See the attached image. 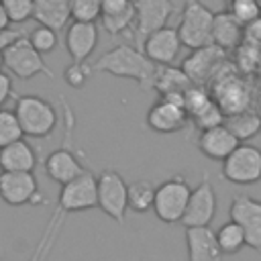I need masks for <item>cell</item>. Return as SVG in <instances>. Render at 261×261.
Masks as SVG:
<instances>
[{
  "label": "cell",
  "mask_w": 261,
  "mask_h": 261,
  "mask_svg": "<svg viewBox=\"0 0 261 261\" xmlns=\"http://www.w3.org/2000/svg\"><path fill=\"white\" fill-rule=\"evenodd\" d=\"M243 41H245V27L228 10L214 12L210 43L222 51H230V49H239Z\"/></svg>",
  "instance_id": "obj_21"
},
{
  "label": "cell",
  "mask_w": 261,
  "mask_h": 261,
  "mask_svg": "<svg viewBox=\"0 0 261 261\" xmlns=\"http://www.w3.org/2000/svg\"><path fill=\"white\" fill-rule=\"evenodd\" d=\"M12 92H14V88H12L10 73H6V71L0 69V108H4V104L10 100Z\"/></svg>",
  "instance_id": "obj_36"
},
{
  "label": "cell",
  "mask_w": 261,
  "mask_h": 261,
  "mask_svg": "<svg viewBox=\"0 0 261 261\" xmlns=\"http://www.w3.org/2000/svg\"><path fill=\"white\" fill-rule=\"evenodd\" d=\"M179 24L175 27L181 47L194 51L210 43V31L214 20V10L202 0H184L179 12Z\"/></svg>",
  "instance_id": "obj_4"
},
{
  "label": "cell",
  "mask_w": 261,
  "mask_h": 261,
  "mask_svg": "<svg viewBox=\"0 0 261 261\" xmlns=\"http://www.w3.org/2000/svg\"><path fill=\"white\" fill-rule=\"evenodd\" d=\"M39 155L24 137L0 147V171H35Z\"/></svg>",
  "instance_id": "obj_22"
},
{
  "label": "cell",
  "mask_w": 261,
  "mask_h": 261,
  "mask_svg": "<svg viewBox=\"0 0 261 261\" xmlns=\"http://www.w3.org/2000/svg\"><path fill=\"white\" fill-rule=\"evenodd\" d=\"M0 69H2V51H0Z\"/></svg>",
  "instance_id": "obj_39"
},
{
  "label": "cell",
  "mask_w": 261,
  "mask_h": 261,
  "mask_svg": "<svg viewBox=\"0 0 261 261\" xmlns=\"http://www.w3.org/2000/svg\"><path fill=\"white\" fill-rule=\"evenodd\" d=\"M27 39H29V43L33 45V49L39 51L41 55L53 53V51L57 49V45H59L57 31H53V29H49V27H43V24L35 27Z\"/></svg>",
  "instance_id": "obj_29"
},
{
  "label": "cell",
  "mask_w": 261,
  "mask_h": 261,
  "mask_svg": "<svg viewBox=\"0 0 261 261\" xmlns=\"http://www.w3.org/2000/svg\"><path fill=\"white\" fill-rule=\"evenodd\" d=\"M8 27H10V20H8V16H6L2 4H0V31H6Z\"/></svg>",
  "instance_id": "obj_38"
},
{
  "label": "cell",
  "mask_w": 261,
  "mask_h": 261,
  "mask_svg": "<svg viewBox=\"0 0 261 261\" xmlns=\"http://www.w3.org/2000/svg\"><path fill=\"white\" fill-rule=\"evenodd\" d=\"M22 128L18 124V118L14 110L0 108V147H6L8 143H14L22 139Z\"/></svg>",
  "instance_id": "obj_32"
},
{
  "label": "cell",
  "mask_w": 261,
  "mask_h": 261,
  "mask_svg": "<svg viewBox=\"0 0 261 261\" xmlns=\"http://www.w3.org/2000/svg\"><path fill=\"white\" fill-rule=\"evenodd\" d=\"M196 143H198L200 153L208 159H214V161H222L239 145L237 137L222 122L208 126V128H202Z\"/></svg>",
  "instance_id": "obj_20"
},
{
  "label": "cell",
  "mask_w": 261,
  "mask_h": 261,
  "mask_svg": "<svg viewBox=\"0 0 261 261\" xmlns=\"http://www.w3.org/2000/svg\"><path fill=\"white\" fill-rule=\"evenodd\" d=\"M98 20H100L102 29H104L110 37L126 35V33L133 31V24H135V6L128 4L126 8L116 10V12H102Z\"/></svg>",
  "instance_id": "obj_28"
},
{
  "label": "cell",
  "mask_w": 261,
  "mask_h": 261,
  "mask_svg": "<svg viewBox=\"0 0 261 261\" xmlns=\"http://www.w3.org/2000/svg\"><path fill=\"white\" fill-rule=\"evenodd\" d=\"M257 4H259V6H261V0H257Z\"/></svg>",
  "instance_id": "obj_40"
},
{
  "label": "cell",
  "mask_w": 261,
  "mask_h": 261,
  "mask_svg": "<svg viewBox=\"0 0 261 261\" xmlns=\"http://www.w3.org/2000/svg\"><path fill=\"white\" fill-rule=\"evenodd\" d=\"M92 208H96V173L86 169L82 175H77L75 179L61 186L55 212L51 214L47 228H45L31 261H45L47 259V255L51 253L53 243H55V239H57V234H59V230H61V226L69 214L92 210Z\"/></svg>",
  "instance_id": "obj_1"
},
{
  "label": "cell",
  "mask_w": 261,
  "mask_h": 261,
  "mask_svg": "<svg viewBox=\"0 0 261 261\" xmlns=\"http://www.w3.org/2000/svg\"><path fill=\"white\" fill-rule=\"evenodd\" d=\"M96 208L118 224L126 220V179L116 169H102L96 175Z\"/></svg>",
  "instance_id": "obj_7"
},
{
  "label": "cell",
  "mask_w": 261,
  "mask_h": 261,
  "mask_svg": "<svg viewBox=\"0 0 261 261\" xmlns=\"http://www.w3.org/2000/svg\"><path fill=\"white\" fill-rule=\"evenodd\" d=\"M224 57H226V51L218 49L216 45H206V47L194 49L184 59L181 71L188 75V80L192 84L202 86V84L214 80V75L220 71V67L224 63Z\"/></svg>",
  "instance_id": "obj_14"
},
{
  "label": "cell",
  "mask_w": 261,
  "mask_h": 261,
  "mask_svg": "<svg viewBox=\"0 0 261 261\" xmlns=\"http://www.w3.org/2000/svg\"><path fill=\"white\" fill-rule=\"evenodd\" d=\"M100 35L96 22H77L73 20L65 29V49L75 63H86L88 57L98 47Z\"/></svg>",
  "instance_id": "obj_18"
},
{
  "label": "cell",
  "mask_w": 261,
  "mask_h": 261,
  "mask_svg": "<svg viewBox=\"0 0 261 261\" xmlns=\"http://www.w3.org/2000/svg\"><path fill=\"white\" fill-rule=\"evenodd\" d=\"M90 75H92V69H90V65H86V63H75V61H71V63L63 69V80H65V84H67L69 88H73V90L84 88L86 82L90 80Z\"/></svg>",
  "instance_id": "obj_35"
},
{
  "label": "cell",
  "mask_w": 261,
  "mask_h": 261,
  "mask_svg": "<svg viewBox=\"0 0 261 261\" xmlns=\"http://www.w3.org/2000/svg\"><path fill=\"white\" fill-rule=\"evenodd\" d=\"M190 118H192V122L202 130V128L220 124V122L224 120V114H222V110L218 108V104L210 98V100H206L200 108H196V110L190 114Z\"/></svg>",
  "instance_id": "obj_30"
},
{
  "label": "cell",
  "mask_w": 261,
  "mask_h": 261,
  "mask_svg": "<svg viewBox=\"0 0 261 261\" xmlns=\"http://www.w3.org/2000/svg\"><path fill=\"white\" fill-rule=\"evenodd\" d=\"M155 186L147 179H135L126 184V208L135 214H145L153 208Z\"/></svg>",
  "instance_id": "obj_26"
},
{
  "label": "cell",
  "mask_w": 261,
  "mask_h": 261,
  "mask_svg": "<svg viewBox=\"0 0 261 261\" xmlns=\"http://www.w3.org/2000/svg\"><path fill=\"white\" fill-rule=\"evenodd\" d=\"M14 114L22 128V135L33 137V139L49 137L59 122L57 108L49 100H45L37 94L18 96L16 104H14Z\"/></svg>",
  "instance_id": "obj_3"
},
{
  "label": "cell",
  "mask_w": 261,
  "mask_h": 261,
  "mask_svg": "<svg viewBox=\"0 0 261 261\" xmlns=\"http://www.w3.org/2000/svg\"><path fill=\"white\" fill-rule=\"evenodd\" d=\"M192 86L181 67L173 65H157L151 90H157L161 96H184V92Z\"/></svg>",
  "instance_id": "obj_24"
},
{
  "label": "cell",
  "mask_w": 261,
  "mask_h": 261,
  "mask_svg": "<svg viewBox=\"0 0 261 261\" xmlns=\"http://www.w3.org/2000/svg\"><path fill=\"white\" fill-rule=\"evenodd\" d=\"M226 6H228L226 10H228L243 27L251 24L253 20H257V18L261 16V6L257 4V0H228Z\"/></svg>",
  "instance_id": "obj_33"
},
{
  "label": "cell",
  "mask_w": 261,
  "mask_h": 261,
  "mask_svg": "<svg viewBox=\"0 0 261 261\" xmlns=\"http://www.w3.org/2000/svg\"><path fill=\"white\" fill-rule=\"evenodd\" d=\"M186 249L188 261H222L224 257L210 226H188Z\"/></svg>",
  "instance_id": "obj_19"
},
{
  "label": "cell",
  "mask_w": 261,
  "mask_h": 261,
  "mask_svg": "<svg viewBox=\"0 0 261 261\" xmlns=\"http://www.w3.org/2000/svg\"><path fill=\"white\" fill-rule=\"evenodd\" d=\"M214 237H216V243H218L222 255H237L241 249L247 247V239H245L243 228L230 218L224 224H220V228L214 230Z\"/></svg>",
  "instance_id": "obj_27"
},
{
  "label": "cell",
  "mask_w": 261,
  "mask_h": 261,
  "mask_svg": "<svg viewBox=\"0 0 261 261\" xmlns=\"http://www.w3.org/2000/svg\"><path fill=\"white\" fill-rule=\"evenodd\" d=\"M222 124L237 137L239 143H247L249 139H253L259 130H261V118L257 110L245 108L241 112H232V114H224Z\"/></svg>",
  "instance_id": "obj_25"
},
{
  "label": "cell",
  "mask_w": 261,
  "mask_h": 261,
  "mask_svg": "<svg viewBox=\"0 0 261 261\" xmlns=\"http://www.w3.org/2000/svg\"><path fill=\"white\" fill-rule=\"evenodd\" d=\"M43 167H45V173L49 179H53L55 184L63 186L71 179H75L77 175H82L86 171V165L82 163V159L77 157V153L67 145L63 143L59 149L51 151L45 161H43Z\"/></svg>",
  "instance_id": "obj_17"
},
{
  "label": "cell",
  "mask_w": 261,
  "mask_h": 261,
  "mask_svg": "<svg viewBox=\"0 0 261 261\" xmlns=\"http://www.w3.org/2000/svg\"><path fill=\"white\" fill-rule=\"evenodd\" d=\"M133 6H135V24L130 37L137 49H141L143 41L153 31L167 27L169 18L177 10L173 0H133Z\"/></svg>",
  "instance_id": "obj_9"
},
{
  "label": "cell",
  "mask_w": 261,
  "mask_h": 261,
  "mask_svg": "<svg viewBox=\"0 0 261 261\" xmlns=\"http://www.w3.org/2000/svg\"><path fill=\"white\" fill-rule=\"evenodd\" d=\"M92 73H108L114 77H124L137 82L143 90H151L153 77L157 71V65L151 63L141 49L135 45H114L106 53H102L92 65Z\"/></svg>",
  "instance_id": "obj_2"
},
{
  "label": "cell",
  "mask_w": 261,
  "mask_h": 261,
  "mask_svg": "<svg viewBox=\"0 0 261 261\" xmlns=\"http://www.w3.org/2000/svg\"><path fill=\"white\" fill-rule=\"evenodd\" d=\"M143 55L155 65H173L179 57L181 43L173 27H161L153 31L141 45Z\"/></svg>",
  "instance_id": "obj_16"
},
{
  "label": "cell",
  "mask_w": 261,
  "mask_h": 261,
  "mask_svg": "<svg viewBox=\"0 0 261 261\" xmlns=\"http://www.w3.org/2000/svg\"><path fill=\"white\" fill-rule=\"evenodd\" d=\"M214 90H212V100L218 104V108L222 110V114H232V112H241L245 108L251 106V94L249 88L243 80L228 75V73H216L214 75Z\"/></svg>",
  "instance_id": "obj_15"
},
{
  "label": "cell",
  "mask_w": 261,
  "mask_h": 261,
  "mask_svg": "<svg viewBox=\"0 0 261 261\" xmlns=\"http://www.w3.org/2000/svg\"><path fill=\"white\" fill-rule=\"evenodd\" d=\"M0 200L14 208L45 204L33 171H0Z\"/></svg>",
  "instance_id": "obj_10"
},
{
  "label": "cell",
  "mask_w": 261,
  "mask_h": 261,
  "mask_svg": "<svg viewBox=\"0 0 261 261\" xmlns=\"http://www.w3.org/2000/svg\"><path fill=\"white\" fill-rule=\"evenodd\" d=\"M188 112L184 108V96H161L145 116L147 126L159 135H171L188 126Z\"/></svg>",
  "instance_id": "obj_12"
},
{
  "label": "cell",
  "mask_w": 261,
  "mask_h": 261,
  "mask_svg": "<svg viewBox=\"0 0 261 261\" xmlns=\"http://www.w3.org/2000/svg\"><path fill=\"white\" fill-rule=\"evenodd\" d=\"M224 2H226V4H228V0H224Z\"/></svg>",
  "instance_id": "obj_42"
},
{
  "label": "cell",
  "mask_w": 261,
  "mask_h": 261,
  "mask_svg": "<svg viewBox=\"0 0 261 261\" xmlns=\"http://www.w3.org/2000/svg\"><path fill=\"white\" fill-rule=\"evenodd\" d=\"M33 18L53 31H61L69 22V0H33Z\"/></svg>",
  "instance_id": "obj_23"
},
{
  "label": "cell",
  "mask_w": 261,
  "mask_h": 261,
  "mask_svg": "<svg viewBox=\"0 0 261 261\" xmlns=\"http://www.w3.org/2000/svg\"><path fill=\"white\" fill-rule=\"evenodd\" d=\"M10 22H24L33 18V0H0Z\"/></svg>",
  "instance_id": "obj_34"
},
{
  "label": "cell",
  "mask_w": 261,
  "mask_h": 261,
  "mask_svg": "<svg viewBox=\"0 0 261 261\" xmlns=\"http://www.w3.org/2000/svg\"><path fill=\"white\" fill-rule=\"evenodd\" d=\"M216 216V192L208 171L202 173V179L196 188L190 190L188 204L181 216V224L188 226H210Z\"/></svg>",
  "instance_id": "obj_11"
},
{
  "label": "cell",
  "mask_w": 261,
  "mask_h": 261,
  "mask_svg": "<svg viewBox=\"0 0 261 261\" xmlns=\"http://www.w3.org/2000/svg\"><path fill=\"white\" fill-rule=\"evenodd\" d=\"M2 67H6L8 73L18 80H33L37 75H47L51 80L55 77V73L45 63L43 55L33 49L27 37L20 35L2 49Z\"/></svg>",
  "instance_id": "obj_5"
},
{
  "label": "cell",
  "mask_w": 261,
  "mask_h": 261,
  "mask_svg": "<svg viewBox=\"0 0 261 261\" xmlns=\"http://www.w3.org/2000/svg\"><path fill=\"white\" fill-rule=\"evenodd\" d=\"M100 4H102V12H116L133 4V0H100Z\"/></svg>",
  "instance_id": "obj_37"
},
{
  "label": "cell",
  "mask_w": 261,
  "mask_h": 261,
  "mask_svg": "<svg viewBox=\"0 0 261 261\" xmlns=\"http://www.w3.org/2000/svg\"><path fill=\"white\" fill-rule=\"evenodd\" d=\"M102 14L100 0H69V18L77 22H96Z\"/></svg>",
  "instance_id": "obj_31"
},
{
  "label": "cell",
  "mask_w": 261,
  "mask_h": 261,
  "mask_svg": "<svg viewBox=\"0 0 261 261\" xmlns=\"http://www.w3.org/2000/svg\"><path fill=\"white\" fill-rule=\"evenodd\" d=\"M190 190H192V186L188 184L186 175H171V177L163 179L159 186H155L151 210L165 224L179 222L184 216L186 204H188Z\"/></svg>",
  "instance_id": "obj_6"
},
{
  "label": "cell",
  "mask_w": 261,
  "mask_h": 261,
  "mask_svg": "<svg viewBox=\"0 0 261 261\" xmlns=\"http://www.w3.org/2000/svg\"><path fill=\"white\" fill-rule=\"evenodd\" d=\"M222 177L237 186H251L261 179V149L251 143H239L222 159Z\"/></svg>",
  "instance_id": "obj_8"
},
{
  "label": "cell",
  "mask_w": 261,
  "mask_h": 261,
  "mask_svg": "<svg viewBox=\"0 0 261 261\" xmlns=\"http://www.w3.org/2000/svg\"><path fill=\"white\" fill-rule=\"evenodd\" d=\"M228 216L243 228L247 247L261 251V202L251 196L239 194L230 202Z\"/></svg>",
  "instance_id": "obj_13"
},
{
  "label": "cell",
  "mask_w": 261,
  "mask_h": 261,
  "mask_svg": "<svg viewBox=\"0 0 261 261\" xmlns=\"http://www.w3.org/2000/svg\"><path fill=\"white\" fill-rule=\"evenodd\" d=\"M259 118H261V108H259Z\"/></svg>",
  "instance_id": "obj_41"
}]
</instances>
